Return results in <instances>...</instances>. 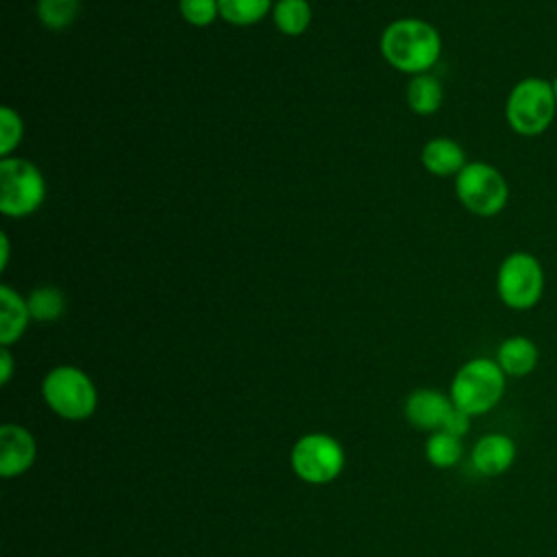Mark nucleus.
Segmentation results:
<instances>
[{
    "label": "nucleus",
    "instance_id": "2eb2a0df",
    "mask_svg": "<svg viewBox=\"0 0 557 557\" xmlns=\"http://www.w3.org/2000/svg\"><path fill=\"white\" fill-rule=\"evenodd\" d=\"M405 96H407L409 109L416 115H433L435 111H440L444 102V87L437 81V76L424 72L409 78Z\"/></svg>",
    "mask_w": 557,
    "mask_h": 557
},
{
    "label": "nucleus",
    "instance_id": "7ed1b4c3",
    "mask_svg": "<svg viewBox=\"0 0 557 557\" xmlns=\"http://www.w3.org/2000/svg\"><path fill=\"white\" fill-rule=\"evenodd\" d=\"M557 115V100L550 81L542 76L520 78L507 94L505 120L520 137L544 135Z\"/></svg>",
    "mask_w": 557,
    "mask_h": 557
},
{
    "label": "nucleus",
    "instance_id": "6ab92c4d",
    "mask_svg": "<svg viewBox=\"0 0 557 557\" xmlns=\"http://www.w3.org/2000/svg\"><path fill=\"white\" fill-rule=\"evenodd\" d=\"M424 455L431 466L435 468H453L461 461L463 457V442L461 437H455L446 431H433L424 444Z\"/></svg>",
    "mask_w": 557,
    "mask_h": 557
},
{
    "label": "nucleus",
    "instance_id": "9b49d317",
    "mask_svg": "<svg viewBox=\"0 0 557 557\" xmlns=\"http://www.w3.org/2000/svg\"><path fill=\"white\" fill-rule=\"evenodd\" d=\"M450 407H453V400L448 394L431 387H420L407 396L405 418L411 426L433 433L442 429Z\"/></svg>",
    "mask_w": 557,
    "mask_h": 557
},
{
    "label": "nucleus",
    "instance_id": "f3484780",
    "mask_svg": "<svg viewBox=\"0 0 557 557\" xmlns=\"http://www.w3.org/2000/svg\"><path fill=\"white\" fill-rule=\"evenodd\" d=\"M26 302L30 318L37 322H57L67 309L65 294L57 285H39L30 289Z\"/></svg>",
    "mask_w": 557,
    "mask_h": 557
},
{
    "label": "nucleus",
    "instance_id": "0eeeda50",
    "mask_svg": "<svg viewBox=\"0 0 557 557\" xmlns=\"http://www.w3.org/2000/svg\"><path fill=\"white\" fill-rule=\"evenodd\" d=\"M455 194L463 209L479 218L498 215L509 200L503 172L487 161H468L455 176Z\"/></svg>",
    "mask_w": 557,
    "mask_h": 557
},
{
    "label": "nucleus",
    "instance_id": "393cba45",
    "mask_svg": "<svg viewBox=\"0 0 557 557\" xmlns=\"http://www.w3.org/2000/svg\"><path fill=\"white\" fill-rule=\"evenodd\" d=\"M9 255H11V244H9V235L0 233V270L4 272L9 265Z\"/></svg>",
    "mask_w": 557,
    "mask_h": 557
},
{
    "label": "nucleus",
    "instance_id": "f257e3e1",
    "mask_svg": "<svg viewBox=\"0 0 557 557\" xmlns=\"http://www.w3.org/2000/svg\"><path fill=\"white\" fill-rule=\"evenodd\" d=\"M379 50L394 70L416 76L429 72L440 61L442 35L426 20L400 17L383 28Z\"/></svg>",
    "mask_w": 557,
    "mask_h": 557
},
{
    "label": "nucleus",
    "instance_id": "20e7f679",
    "mask_svg": "<svg viewBox=\"0 0 557 557\" xmlns=\"http://www.w3.org/2000/svg\"><path fill=\"white\" fill-rule=\"evenodd\" d=\"M41 396L48 409L70 422L91 418L98 405V392L91 376L76 366H57L46 372Z\"/></svg>",
    "mask_w": 557,
    "mask_h": 557
},
{
    "label": "nucleus",
    "instance_id": "aec40b11",
    "mask_svg": "<svg viewBox=\"0 0 557 557\" xmlns=\"http://www.w3.org/2000/svg\"><path fill=\"white\" fill-rule=\"evenodd\" d=\"M81 0H37V17L48 30H65L78 15Z\"/></svg>",
    "mask_w": 557,
    "mask_h": 557
},
{
    "label": "nucleus",
    "instance_id": "a211bd4d",
    "mask_svg": "<svg viewBox=\"0 0 557 557\" xmlns=\"http://www.w3.org/2000/svg\"><path fill=\"white\" fill-rule=\"evenodd\" d=\"M272 0H218L220 17L231 26H252L272 13Z\"/></svg>",
    "mask_w": 557,
    "mask_h": 557
},
{
    "label": "nucleus",
    "instance_id": "b1692460",
    "mask_svg": "<svg viewBox=\"0 0 557 557\" xmlns=\"http://www.w3.org/2000/svg\"><path fill=\"white\" fill-rule=\"evenodd\" d=\"M13 376V355L9 346L0 348V385H7Z\"/></svg>",
    "mask_w": 557,
    "mask_h": 557
},
{
    "label": "nucleus",
    "instance_id": "4be33fe9",
    "mask_svg": "<svg viewBox=\"0 0 557 557\" xmlns=\"http://www.w3.org/2000/svg\"><path fill=\"white\" fill-rule=\"evenodd\" d=\"M183 20L196 28H205L220 17L218 0H178Z\"/></svg>",
    "mask_w": 557,
    "mask_h": 557
},
{
    "label": "nucleus",
    "instance_id": "6e6552de",
    "mask_svg": "<svg viewBox=\"0 0 557 557\" xmlns=\"http://www.w3.org/2000/svg\"><path fill=\"white\" fill-rule=\"evenodd\" d=\"M289 466L298 479L313 485L335 481L344 466L346 453L329 433H307L296 440L289 453Z\"/></svg>",
    "mask_w": 557,
    "mask_h": 557
},
{
    "label": "nucleus",
    "instance_id": "f03ea898",
    "mask_svg": "<svg viewBox=\"0 0 557 557\" xmlns=\"http://www.w3.org/2000/svg\"><path fill=\"white\" fill-rule=\"evenodd\" d=\"M507 374L496 359L472 357L459 366L450 381V400L466 413L483 416L492 411L505 396Z\"/></svg>",
    "mask_w": 557,
    "mask_h": 557
},
{
    "label": "nucleus",
    "instance_id": "dca6fc26",
    "mask_svg": "<svg viewBox=\"0 0 557 557\" xmlns=\"http://www.w3.org/2000/svg\"><path fill=\"white\" fill-rule=\"evenodd\" d=\"M313 20V9L309 0H276L272 7V22L278 33L287 37H298L307 33Z\"/></svg>",
    "mask_w": 557,
    "mask_h": 557
},
{
    "label": "nucleus",
    "instance_id": "39448f33",
    "mask_svg": "<svg viewBox=\"0 0 557 557\" xmlns=\"http://www.w3.org/2000/svg\"><path fill=\"white\" fill-rule=\"evenodd\" d=\"M546 287V274L540 259L527 250L509 252L496 270V294L507 309H533Z\"/></svg>",
    "mask_w": 557,
    "mask_h": 557
},
{
    "label": "nucleus",
    "instance_id": "423d86ee",
    "mask_svg": "<svg viewBox=\"0 0 557 557\" xmlns=\"http://www.w3.org/2000/svg\"><path fill=\"white\" fill-rule=\"evenodd\" d=\"M46 200V178L41 170L24 157L0 159V211L7 218H28Z\"/></svg>",
    "mask_w": 557,
    "mask_h": 557
},
{
    "label": "nucleus",
    "instance_id": "4468645a",
    "mask_svg": "<svg viewBox=\"0 0 557 557\" xmlns=\"http://www.w3.org/2000/svg\"><path fill=\"white\" fill-rule=\"evenodd\" d=\"M420 161L424 170L433 176H457L468 163L466 152L459 141L450 137H433L420 150Z\"/></svg>",
    "mask_w": 557,
    "mask_h": 557
},
{
    "label": "nucleus",
    "instance_id": "5701e85b",
    "mask_svg": "<svg viewBox=\"0 0 557 557\" xmlns=\"http://www.w3.org/2000/svg\"><path fill=\"white\" fill-rule=\"evenodd\" d=\"M470 426H472V416L453 405L448 416H446V420H444V424H442V431H446V433H450L455 437H463V435H468Z\"/></svg>",
    "mask_w": 557,
    "mask_h": 557
},
{
    "label": "nucleus",
    "instance_id": "412c9836",
    "mask_svg": "<svg viewBox=\"0 0 557 557\" xmlns=\"http://www.w3.org/2000/svg\"><path fill=\"white\" fill-rule=\"evenodd\" d=\"M24 137V122L20 113L4 104L0 107V159L11 157Z\"/></svg>",
    "mask_w": 557,
    "mask_h": 557
},
{
    "label": "nucleus",
    "instance_id": "ddd939ff",
    "mask_svg": "<svg viewBox=\"0 0 557 557\" xmlns=\"http://www.w3.org/2000/svg\"><path fill=\"white\" fill-rule=\"evenodd\" d=\"M30 320L33 318L28 311L26 296H22L11 285L2 283L0 285V344L11 348L17 339H22Z\"/></svg>",
    "mask_w": 557,
    "mask_h": 557
},
{
    "label": "nucleus",
    "instance_id": "9d476101",
    "mask_svg": "<svg viewBox=\"0 0 557 557\" xmlns=\"http://www.w3.org/2000/svg\"><path fill=\"white\" fill-rule=\"evenodd\" d=\"M516 455L518 446L511 435L485 433L474 442L470 450V461L481 476H500L513 466Z\"/></svg>",
    "mask_w": 557,
    "mask_h": 557
},
{
    "label": "nucleus",
    "instance_id": "1a4fd4ad",
    "mask_svg": "<svg viewBox=\"0 0 557 557\" xmlns=\"http://www.w3.org/2000/svg\"><path fill=\"white\" fill-rule=\"evenodd\" d=\"M37 459V444L28 429L15 422L0 426V476L15 479L30 470Z\"/></svg>",
    "mask_w": 557,
    "mask_h": 557
},
{
    "label": "nucleus",
    "instance_id": "a878e982",
    "mask_svg": "<svg viewBox=\"0 0 557 557\" xmlns=\"http://www.w3.org/2000/svg\"><path fill=\"white\" fill-rule=\"evenodd\" d=\"M550 85H553V94H555V100H557V76L550 81Z\"/></svg>",
    "mask_w": 557,
    "mask_h": 557
},
{
    "label": "nucleus",
    "instance_id": "f8f14e48",
    "mask_svg": "<svg viewBox=\"0 0 557 557\" xmlns=\"http://www.w3.org/2000/svg\"><path fill=\"white\" fill-rule=\"evenodd\" d=\"M494 359L507 376L522 379L537 368L540 348L527 335H509L498 344Z\"/></svg>",
    "mask_w": 557,
    "mask_h": 557
}]
</instances>
